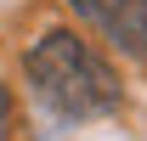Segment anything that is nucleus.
I'll return each mask as SVG.
<instances>
[{
	"mask_svg": "<svg viewBox=\"0 0 147 141\" xmlns=\"http://www.w3.org/2000/svg\"><path fill=\"white\" fill-rule=\"evenodd\" d=\"M23 73H28V90L57 119H102L119 107V73L74 28H45L23 51Z\"/></svg>",
	"mask_w": 147,
	"mask_h": 141,
	"instance_id": "1",
	"label": "nucleus"
},
{
	"mask_svg": "<svg viewBox=\"0 0 147 141\" xmlns=\"http://www.w3.org/2000/svg\"><path fill=\"white\" fill-rule=\"evenodd\" d=\"M102 34L113 40V51L147 62V0H108V11H102Z\"/></svg>",
	"mask_w": 147,
	"mask_h": 141,
	"instance_id": "2",
	"label": "nucleus"
},
{
	"mask_svg": "<svg viewBox=\"0 0 147 141\" xmlns=\"http://www.w3.org/2000/svg\"><path fill=\"white\" fill-rule=\"evenodd\" d=\"M68 6H74L85 23H102V11H108V0H68Z\"/></svg>",
	"mask_w": 147,
	"mask_h": 141,
	"instance_id": "3",
	"label": "nucleus"
},
{
	"mask_svg": "<svg viewBox=\"0 0 147 141\" xmlns=\"http://www.w3.org/2000/svg\"><path fill=\"white\" fill-rule=\"evenodd\" d=\"M6 130H11V96H6V85H0V141H6Z\"/></svg>",
	"mask_w": 147,
	"mask_h": 141,
	"instance_id": "4",
	"label": "nucleus"
}]
</instances>
